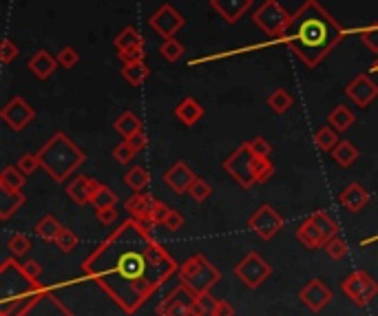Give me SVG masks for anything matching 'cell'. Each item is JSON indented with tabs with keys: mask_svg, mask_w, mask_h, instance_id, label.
I'll return each mask as SVG.
<instances>
[{
	"mask_svg": "<svg viewBox=\"0 0 378 316\" xmlns=\"http://www.w3.org/2000/svg\"><path fill=\"white\" fill-rule=\"evenodd\" d=\"M343 27L336 18H332L330 11L319 0H308L292 14L281 40L303 65L314 69L330 56L332 49L343 40Z\"/></svg>",
	"mask_w": 378,
	"mask_h": 316,
	"instance_id": "cell-1",
	"label": "cell"
},
{
	"mask_svg": "<svg viewBox=\"0 0 378 316\" xmlns=\"http://www.w3.org/2000/svg\"><path fill=\"white\" fill-rule=\"evenodd\" d=\"M38 157H40L42 168L47 170V175H51L58 184H65L84 162V153L65 133H56L40 149Z\"/></svg>",
	"mask_w": 378,
	"mask_h": 316,
	"instance_id": "cell-2",
	"label": "cell"
},
{
	"mask_svg": "<svg viewBox=\"0 0 378 316\" xmlns=\"http://www.w3.org/2000/svg\"><path fill=\"white\" fill-rule=\"evenodd\" d=\"M179 281L186 283L190 290H195L197 294H204L211 288H215L219 281H222V272L204 257V254H195V257H188L184 263L179 265Z\"/></svg>",
	"mask_w": 378,
	"mask_h": 316,
	"instance_id": "cell-3",
	"label": "cell"
},
{
	"mask_svg": "<svg viewBox=\"0 0 378 316\" xmlns=\"http://www.w3.org/2000/svg\"><path fill=\"white\" fill-rule=\"evenodd\" d=\"M290 20H292V14L279 0H263L257 7V11L252 14V22L257 24L265 35H272V38H281Z\"/></svg>",
	"mask_w": 378,
	"mask_h": 316,
	"instance_id": "cell-4",
	"label": "cell"
},
{
	"mask_svg": "<svg viewBox=\"0 0 378 316\" xmlns=\"http://www.w3.org/2000/svg\"><path fill=\"white\" fill-rule=\"evenodd\" d=\"M224 170L226 173L237 179V184L243 186V188H250L257 184V179H254V170H257V155L250 151L248 142L241 144L239 149L224 160Z\"/></svg>",
	"mask_w": 378,
	"mask_h": 316,
	"instance_id": "cell-5",
	"label": "cell"
},
{
	"mask_svg": "<svg viewBox=\"0 0 378 316\" xmlns=\"http://www.w3.org/2000/svg\"><path fill=\"white\" fill-rule=\"evenodd\" d=\"M235 274L248 290H257L261 283H265L268 278L272 276V265L265 259H261L257 252H248L246 257L237 263Z\"/></svg>",
	"mask_w": 378,
	"mask_h": 316,
	"instance_id": "cell-6",
	"label": "cell"
},
{
	"mask_svg": "<svg viewBox=\"0 0 378 316\" xmlns=\"http://www.w3.org/2000/svg\"><path fill=\"white\" fill-rule=\"evenodd\" d=\"M126 210L133 215V219H149L155 226H162L166 215L170 213V208L164 201L155 199L153 194H146V192L133 194L126 201Z\"/></svg>",
	"mask_w": 378,
	"mask_h": 316,
	"instance_id": "cell-7",
	"label": "cell"
},
{
	"mask_svg": "<svg viewBox=\"0 0 378 316\" xmlns=\"http://www.w3.org/2000/svg\"><path fill=\"white\" fill-rule=\"evenodd\" d=\"M195 299H197V292L190 290L186 283H179L160 306H157V314L160 316H192Z\"/></svg>",
	"mask_w": 378,
	"mask_h": 316,
	"instance_id": "cell-8",
	"label": "cell"
},
{
	"mask_svg": "<svg viewBox=\"0 0 378 316\" xmlns=\"http://www.w3.org/2000/svg\"><path fill=\"white\" fill-rule=\"evenodd\" d=\"M284 226H286L284 217L279 215L277 208L270 203H263L261 208L248 219V228L263 241H270Z\"/></svg>",
	"mask_w": 378,
	"mask_h": 316,
	"instance_id": "cell-9",
	"label": "cell"
},
{
	"mask_svg": "<svg viewBox=\"0 0 378 316\" xmlns=\"http://www.w3.org/2000/svg\"><path fill=\"white\" fill-rule=\"evenodd\" d=\"M343 292L350 301H354V306L365 308L368 303L378 294V283L368 272H354L343 281Z\"/></svg>",
	"mask_w": 378,
	"mask_h": 316,
	"instance_id": "cell-10",
	"label": "cell"
},
{
	"mask_svg": "<svg viewBox=\"0 0 378 316\" xmlns=\"http://www.w3.org/2000/svg\"><path fill=\"white\" fill-rule=\"evenodd\" d=\"M186 24V18L181 16V11H177L173 5H162L155 14L149 18V27L160 35V38L168 40V38H175L177 31Z\"/></svg>",
	"mask_w": 378,
	"mask_h": 316,
	"instance_id": "cell-11",
	"label": "cell"
},
{
	"mask_svg": "<svg viewBox=\"0 0 378 316\" xmlns=\"http://www.w3.org/2000/svg\"><path fill=\"white\" fill-rule=\"evenodd\" d=\"M0 117H3L5 124L11 128V131H22L31 124V119L35 117V108L24 100V97L16 95L11 97V100L3 106V111H0Z\"/></svg>",
	"mask_w": 378,
	"mask_h": 316,
	"instance_id": "cell-12",
	"label": "cell"
},
{
	"mask_svg": "<svg viewBox=\"0 0 378 316\" xmlns=\"http://www.w3.org/2000/svg\"><path fill=\"white\" fill-rule=\"evenodd\" d=\"M146 265H149V259H146L144 248L142 252L129 248L117 257V272L124 276L126 281H140V278H144Z\"/></svg>",
	"mask_w": 378,
	"mask_h": 316,
	"instance_id": "cell-13",
	"label": "cell"
},
{
	"mask_svg": "<svg viewBox=\"0 0 378 316\" xmlns=\"http://www.w3.org/2000/svg\"><path fill=\"white\" fill-rule=\"evenodd\" d=\"M345 95L350 97L352 102L361 108H368L376 97H378V84L370 78V76H359L352 80L347 87H345Z\"/></svg>",
	"mask_w": 378,
	"mask_h": 316,
	"instance_id": "cell-14",
	"label": "cell"
},
{
	"mask_svg": "<svg viewBox=\"0 0 378 316\" xmlns=\"http://www.w3.org/2000/svg\"><path fill=\"white\" fill-rule=\"evenodd\" d=\"M299 299H301V303L306 306L308 310H312V312H321L327 303L332 301V290L327 288L321 278H312V281H308L306 283V288H303L301 292H299Z\"/></svg>",
	"mask_w": 378,
	"mask_h": 316,
	"instance_id": "cell-15",
	"label": "cell"
},
{
	"mask_svg": "<svg viewBox=\"0 0 378 316\" xmlns=\"http://www.w3.org/2000/svg\"><path fill=\"white\" fill-rule=\"evenodd\" d=\"M197 179V175L192 173V170L184 164V162H175L173 166H170L166 173H164V181H166V186L177 192V194H184L188 192L190 184Z\"/></svg>",
	"mask_w": 378,
	"mask_h": 316,
	"instance_id": "cell-16",
	"label": "cell"
},
{
	"mask_svg": "<svg viewBox=\"0 0 378 316\" xmlns=\"http://www.w3.org/2000/svg\"><path fill=\"white\" fill-rule=\"evenodd\" d=\"M211 7L228 24H237L243 16H246V11L252 7V0H211Z\"/></svg>",
	"mask_w": 378,
	"mask_h": 316,
	"instance_id": "cell-17",
	"label": "cell"
},
{
	"mask_svg": "<svg viewBox=\"0 0 378 316\" xmlns=\"http://www.w3.org/2000/svg\"><path fill=\"white\" fill-rule=\"evenodd\" d=\"M58 67H60L58 65V58H54L51 53L47 51V49H38V51H35L29 58V63H27V69L31 71V76L38 78V80L51 78Z\"/></svg>",
	"mask_w": 378,
	"mask_h": 316,
	"instance_id": "cell-18",
	"label": "cell"
},
{
	"mask_svg": "<svg viewBox=\"0 0 378 316\" xmlns=\"http://www.w3.org/2000/svg\"><path fill=\"white\" fill-rule=\"evenodd\" d=\"M95 186H97L95 179L87 177V175H78V177H73L69 181V184L65 186V190L71 197V201H76L78 206H87V203H91Z\"/></svg>",
	"mask_w": 378,
	"mask_h": 316,
	"instance_id": "cell-19",
	"label": "cell"
},
{
	"mask_svg": "<svg viewBox=\"0 0 378 316\" xmlns=\"http://www.w3.org/2000/svg\"><path fill=\"white\" fill-rule=\"evenodd\" d=\"M338 201L350 213H361L365 206H368V201H370V192L354 181V184H350V186H345L343 190H340Z\"/></svg>",
	"mask_w": 378,
	"mask_h": 316,
	"instance_id": "cell-20",
	"label": "cell"
},
{
	"mask_svg": "<svg viewBox=\"0 0 378 316\" xmlns=\"http://www.w3.org/2000/svg\"><path fill=\"white\" fill-rule=\"evenodd\" d=\"M206 115V108L202 102H197L195 97H184L177 106H175V117L181 122L184 126H195L197 122H202Z\"/></svg>",
	"mask_w": 378,
	"mask_h": 316,
	"instance_id": "cell-21",
	"label": "cell"
},
{
	"mask_svg": "<svg viewBox=\"0 0 378 316\" xmlns=\"http://www.w3.org/2000/svg\"><path fill=\"white\" fill-rule=\"evenodd\" d=\"M144 254H146V259H149V265L157 267V270L162 272V276H168L170 272L175 270V265H173V261H170L168 254H166V250L155 239L153 241H146Z\"/></svg>",
	"mask_w": 378,
	"mask_h": 316,
	"instance_id": "cell-22",
	"label": "cell"
},
{
	"mask_svg": "<svg viewBox=\"0 0 378 316\" xmlns=\"http://www.w3.org/2000/svg\"><path fill=\"white\" fill-rule=\"evenodd\" d=\"M297 241L301 243L303 248H308V250L325 248V243H327V239L321 235V230L314 226V222H312L310 217L297 228Z\"/></svg>",
	"mask_w": 378,
	"mask_h": 316,
	"instance_id": "cell-23",
	"label": "cell"
},
{
	"mask_svg": "<svg viewBox=\"0 0 378 316\" xmlns=\"http://www.w3.org/2000/svg\"><path fill=\"white\" fill-rule=\"evenodd\" d=\"M330 153H332V162L340 168H350L361 157L354 142H350V140H340Z\"/></svg>",
	"mask_w": 378,
	"mask_h": 316,
	"instance_id": "cell-24",
	"label": "cell"
},
{
	"mask_svg": "<svg viewBox=\"0 0 378 316\" xmlns=\"http://www.w3.org/2000/svg\"><path fill=\"white\" fill-rule=\"evenodd\" d=\"M24 206L22 192H9L0 188V222H9L11 215L18 213V208Z\"/></svg>",
	"mask_w": 378,
	"mask_h": 316,
	"instance_id": "cell-25",
	"label": "cell"
},
{
	"mask_svg": "<svg viewBox=\"0 0 378 316\" xmlns=\"http://www.w3.org/2000/svg\"><path fill=\"white\" fill-rule=\"evenodd\" d=\"M122 78H124L131 87H142V84L151 78V69L144 63H126L122 65Z\"/></svg>",
	"mask_w": 378,
	"mask_h": 316,
	"instance_id": "cell-26",
	"label": "cell"
},
{
	"mask_svg": "<svg viewBox=\"0 0 378 316\" xmlns=\"http://www.w3.org/2000/svg\"><path fill=\"white\" fill-rule=\"evenodd\" d=\"M327 124H330L336 133H345L356 124V115L352 113L347 106L338 104L334 111L327 115Z\"/></svg>",
	"mask_w": 378,
	"mask_h": 316,
	"instance_id": "cell-27",
	"label": "cell"
},
{
	"mask_svg": "<svg viewBox=\"0 0 378 316\" xmlns=\"http://www.w3.org/2000/svg\"><path fill=\"white\" fill-rule=\"evenodd\" d=\"M27 175L22 173L18 166H7L3 173H0V188L9 190V192H22Z\"/></svg>",
	"mask_w": 378,
	"mask_h": 316,
	"instance_id": "cell-28",
	"label": "cell"
},
{
	"mask_svg": "<svg viewBox=\"0 0 378 316\" xmlns=\"http://www.w3.org/2000/svg\"><path fill=\"white\" fill-rule=\"evenodd\" d=\"M113 128L120 133L122 138L129 140L131 135H135L138 131H142V122L138 119V115L133 111H124L115 122H113Z\"/></svg>",
	"mask_w": 378,
	"mask_h": 316,
	"instance_id": "cell-29",
	"label": "cell"
},
{
	"mask_svg": "<svg viewBox=\"0 0 378 316\" xmlns=\"http://www.w3.org/2000/svg\"><path fill=\"white\" fill-rule=\"evenodd\" d=\"M113 44L120 53V51H129V49H135V47H144V38L138 33L135 27H124V31H120L115 35Z\"/></svg>",
	"mask_w": 378,
	"mask_h": 316,
	"instance_id": "cell-30",
	"label": "cell"
},
{
	"mask_svg": "<svg viewBox=\"0 0 378 316\" xmlns=\"http://www.w3.org/2000/svg\"><path fill=\"white\" fill-rule=\"evenodd\" d=\"M115 203H117V194L97 181V186L93 190V197H91V206L95 210H102V208H115Z\"/></svg>",
	"mask_w": 378,
	"mask_h": 316,
	"instance_id": "cell-31",
	"label": "cell"
},
{
	"mask_svg": "<svg viewBox=\"0 0 378 316\" xmlns=\"http://www.w3.org/2000/svg\"><path fill=\"white\" fill-rule=\"evenodd\" d=\"M60 230H63V226H60V222L54 215H44L40 222L35 224V235H38L42 241H49V243L56 241Z\"/></svg>",
	"mask_w": 378,
	"mask_h": 316,
	"instance_id": "cell-32",
	"label": "cell"
},
{
	"mask_svg": "<svg viewBox=\"0 0 378 316\" xmlns=\"http://www.w3.org/2000/svg\"><path fill=\"white\" fill-rule=\"evenodd\" d=\"M265 102H268V106H270L272 111L279 113V115L288 113L290 108H292V104H295V100H292V95H290L286 89H274L270 95L265 97Z\"/></svg>",
	"mask_w": 378,
	"mask_h": 316,
	"instance_id": "cell-33",
	"label": "cell"
},
{
	"mask_svg": "<svg viewBox=\"0 0 378 316\" xmlns=\"http://www.w3.org/2000/svg\"><path fill=\"white\" fill-rule=\"evenodd\" d=\"M126 186L133 188L135 192H144V188L151 184V177H149V170L142 168V166H133L129 173L124 175Z\"/></svg>",
	"mask_w": 378,
	"mask_h": 316,
	"instance_id": "cell-34",
	"label": "cell"
},
{
	"mask_svg": "<svg viewBox=\"0 0 378 316\" xmlns=\"http://www.w3.org/2000/svg\"><path fill=\"white\" fill-rule=\"evenodd\" d=\"M310 219L314 222V226L321 230V235L330 241L332 237H336L338 235V226H336V222L334 219L327 215V213H323V210H319V213H312L310 215Z\"/></svg>",
	"mask_w": 378,
	"mask_h": 316,
	"instance_id": "cell-35",
	"label": "cell"
},
{
	"mask_svg": "<svg viewBox=\"0 0 378 316\" xmlns=\"http://www.w3.org/2000/svg\"><path fill=\"white\" fill-rule=\"evenodd\" d=\"M340 140H338V133L327 124V126H323V128H319L314 133V144H316V149L319 151H332L334 146L338 144Z\"/></svg>",
	"mask_w": 378,
	"mask_h": 316,
	"instance_id": "cell-36",
	"label": "cell"
},
{
	"mask_svg": "<svg viewBox=\"0 0 378 316\" xmlns=\"http://www.w3.org/2000/svg\"><path fill=\"white\" fill-rule=\"evenodd\" d=\"M215 310H217V299H213L208 292L197 294V299L192 303V316H215Z\"/></svg>",
	"mask_w": 378,
	"mask_h": 316,
	"instance_id": "cell-37",
	"label": "cell"
},
{
	"mask_svg": "<svg viewBox=\"0 0 378 316\" xmlns=\"http://www.w3.org/2000/svg\"><path fill=\"white\" fill-rule=\"evenodd\" d=\"M188 197L192 199V201H197V203H204V201H208V197L213 194V188H211V184L206 179H202V177H197L190 184V188H188Z\"/></svg>",
	"mask_w": 378,
	"mask_h": 316,
	"instance_id": "cell-38",
	"label": "cell"
},
{
	"mask_svg": "<svg viewBox=\"0 0 378 316\" xmlns=\"http://www.w3.org/2000/svg\"><path fill=\"white\" fill-rule=\"evenodd\" d=\"M54 243H56V246H58L60 250H63V252H73V250L78 248L80 239H78V235L73 233L71 228H65V226H63V230L58 233V237H56Z\"/></svg>",
	"mask_w": 378,
	"mask_h": 316,
	"instance_id": "cell-39",
	"label": "cell"
},
{
	"mask_svg": "<svg viewBox=\"0 0 378 316\" xmlns=\"http://www.w3.org/2000/svg\"><path fill=\"white\" fill-rule=\"evenodd\" d=\"M160 53L164 56V60H168V63H177V60L184 56V44H181L177 38H168L162 42Z\"/></svg>",
	"mask_w": 378,
	"mask_h": 316,
	"instance_id": "cell-40",
	"label": "cell"
},
{
	"mask_svg": "<svg viewBox=\"0 0 378 316\" xmlns=\"http://www.w3.org/2000/svg\"><path fill=\"white\" fill-rule=\"evenodd\" d=\"M7 248L11 252V257H24V254H27L29 248H31V241H29L27 235H14L9 239Z\"/></svg>",
	"mask_w": 378,
	"mask_h": 316,
	"instance_id": "cell-41",
	"label": "cell"
},
{
	"mask_svg": "<svg viewBox=\"0 0 378 316\" xmlns=\"http://www.w3.org/2000/svg\"><path fill=\"white\" fill-rule=\"evenodd\" d=\"M323 250L330 254L334 261H340V259H345V254H347V243L336 235V237H332L330 241L325 243Z\"/></svg>",
	"mask_w": 378,
	"mask_h": 316,
	"instance_id": "cell-42",
	"label": "cell"
},
{
	"mask_svg": "<svg viewBox=\"0 0 378 316\" xmlns=\"http://www.w3.org/2000/svg\"><path fill=\"white\" fill-rule=\"evenodd\" d=\"M56 58H58V65L63 67V69H73L80 63V53L73 47H63Z\"/></svg>",
	"mask_w": 378,
	"mask_h": 316,
	"instance_id": "cell-43",
	"label": "cell"
},
{
	"mask_svg": "<svg viewBox=\"0 0 378 316\" xmlns=\"http://www.w3.org/2000/svg\"><path fill=\"white\" fill-rule=\"evenodd\" d=\"M24 175H33L35 170L38 168H42V164H40V157L38 155H33V153H24V155H20V160H18V164H16Z\"/></svg>",
	"mask_w": 378,
	"mask_h": 316,
	"instance_id": "cell-44",
	"label": "cell"
},
{
	"mask_svg": "<svg viewBox=\"0 0 378 316\" xmlns=\"http://www.w3.org/2000/svg\"><path fill=\"white\" fill-rule=\"evenodd\" d=\"M135 149H133V146L124 140L122 144H117L115 149H113V160L117 162V164H129L133 157H135Z\"/></svg>",
	"mask_w": 378,
	"mask_h": 316,
	"instance_id": "cell-45",
	"label": "cell"
},
{
	"mask_svg": "<svg viewBox=\"0 0 378 316\" xmlns=\"http://www.w3.org/2000/svg\"><path fill=\"white\" fill-rule=\"evenodd\" d=\"M363 44L370 49L372 53H378V24H374V27H365L359 31Z\"/></svg>",
	"mask_w": 378,
	"mask_h": 316,
	"instance_id": "cell-46",
	"label": "cell"
},
{
	"mask_svg": "<svg viewBox=\"0 0 378 316\" xmlns=\"http://www.w3.org/2000/svg\"><path fill=\"white\" fill-rule=\"evenodd\" d=\"M20 270H22V274L27 276V281L29 283H38V278H40V274H42V265L35 261V259H29V261H24L22 265H20Z\"/></svg>",
	"mask_w": 378,
	"mask_h": 316,
	"instance_id": "cell-47",
	"label": "cell"
},
{
	"mask_svg": "<svg viewBox=\"0 0 378 316\" xmlns=\"http://www.w3.org/2000/svg\"><path fill=\"white\" fill-rule=\"evenodd\" d=\"M20 56V49L14 40L5 38L3 40V49H0V60H3V65H9L11 60H16Z\"/></svg>",
	"mask_w": 378,
	"mask_h": 316,
	"instance_id": "cell-48",
	"label": "cell"
},
{
	"mask_svg": "<svg viewBox=\"0 0 378 316\" xmlns=\"http://www.w3.org/2000/svg\"><path fill=\"white\" fill-rule=\"evenodd\" d=\"M248 146L257 157H270V153H272V144L268 142L265 138H254V140L248 142Z\"/></svg>",
	"mask_w": 378,
	"mask_h": 316,
	"instance_id": "cell-49",
	"label": "cell"
},
{
	"mask_svg": "<svg viewBox=\"0 0 378 316\" xmlns=\"http://www.w3.org/2000/svg\"><path fill=\"white\" fill-rule=\"evenodd\" d=\"M162 226H164L166 230H170V233H177V230H181V226H184V215L170 208V213L166 215V219H164V224H162Z\"/></svg>",
	"mask_w": 378,
	"mask_h": 316,
	"instance_id": "cell-50",
	"label": "cell"
},
{
	"mask_svg": "<svg viewBox=\"0 0 378 316\" xmlns=\"http://www.w3.org/2000/svg\"><path fill=\"white\" fill-rule=\"evenodd\" d=\"M117 56L122 60V65H126V63H142L146 51H144V47H135V49H129V51H120Z\"/></svg>",
	"mask_w": 378,
	"mask_h": 316,
	"instance_id": "cell-51",
	"label": "cell"
},
{
	"mask_svg": "<svg viewBox=\"0 0 378 316\" xmlns=\"http://www.w3.org/2000/svg\"><path fill=\"white\" fill-rule=\"evenodd\" d=\"M95 215H97V219H100V224H104V226L115 224V219H117L115 208H102V210H95Z\"/></svg>",
	"mask_w": 378,
	"mask_h": 316,
	"instance_id": "cell-52",
	"label": "cell"
},
{
	"mask_svg": "<svg viewBox=\"0 0 378 316\" xmlns=\"http://www.w3.org/2000/svg\"><path fill=\"white\" fill-rule=\"evenodd\" d=\"M126 142H129V144H131L133 149H135L138 153H140V151H144V149H146V133H144V128H142V131H138L135 135H131Z\"/></svg>",
	"mask_w": 378,
	"mask_h": 316,
	"instance_id": "cell-53",
	"label": "cell"
},
{
	"mask_svg": "<svg viewBox=\"0 0 378 316\" xmlns=\"http://www.w3.org/2000/svg\"><path fill=\"white\" fill-rule=\"evenodd\" d=\"M215 316H235V308L230 306L228 301H217V310H215Z\"/></svg>",
	"mask_w": 378,
	"mask_h": 316,
	"instance_id": "cell-54",
	"label": "cell"
},
{
	"mask_svg": "<svg viewBox=\"0 0 378 316\" xmlns=\"http://www.w3.org/2000/svg\"><path fill=\"white\" fill-rule=\"evenodd\" d=\"M372 73H376V76H378V58L374 60V65H372Z\"/></svg>",
	"mask_w": 378,
	"mask_h": 316,
	"instance_id": "cell-55",
	"label": "cell"
}]
</instances>
